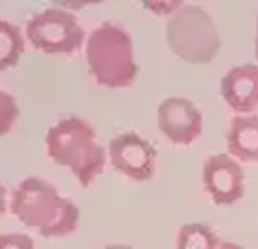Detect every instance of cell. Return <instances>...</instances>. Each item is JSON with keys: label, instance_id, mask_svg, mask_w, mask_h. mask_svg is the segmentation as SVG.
Listing matches in <instances>:
<instances>
[{"label": "cell", "instance_id": "obj_1", "mask_svg": "<svg viewBox=\"0 0 258 249\" xmlns=\"http://www.w3.org/2000/svg\"><path fill=\"white\" fill-rule=\"evenodd\" d=\"M9 211L25 227H32L45 238L73 233L80 224V209L63 197L50 181L41 177H25L9 195Z\"/></svg>", "mask_w": 258, "mask_h": 249}, {"label": "cell", "instance_id": "obj_2", "mask_svg": "<svg viewBox=\"0 0 258 249\" xmlns=\"http://www.w3.org/2000/svg\"><path fill=\"white\" fill-rule=\"evenodd\" d=\"M45 152L57 165L68 168L80 186L89 188L107 168V150L95 129L80 116H63L45 132Z\"/></svg>", "mask_w": 258, "mask_h": 249}, {"label": "cell", "instance_id": "obj_3", "mask_svg": "<svg viewBox=\"0 0 258 249\" xmlns=\"http://www.w3.org/2000/svg\"><path fill=\"white\" fill-rule=\"evenodd\" d=\"M84 57L89 73L100 86L122 89L134 84L138 75L132 36L125 27L113 21L100 23L89 32L84 43Z\"/></svg>", "mask_w": 258, "mask_h": 249}, {"label": "cell", "instance_id": "obj_4", "mask_svg": "<svg viewBox=\"0 0 258 249\" xmlns=\"http://www.w3.org/2000/svg\"><path fill=\"white\" fill-rule=\"evenodd\" d=\"M165 41L179 59L209 64L222 48V39L211 14L200 5L183 3L165 23Z\"/></svg>", "mask_w": 258, "mask_h": 249}, {"label": "cell", "instance_id": "obj_5", "mask_svg": "<svg viewBox=\"0 0 258 249\" xmlns=\"http://www.w3.org/2000/svg\"><path fill=\"white\" fill-rule=\"evenodd\" d=\"M25 36L36 50L45 54H71L86 43V32L66 7H48L27 21Z\"/></svg>", "mask_w": 258, "mask_h": 249}, {"label": "cell", "instance_id": "obj_6", "mask_svg": "<svg viewBox=\"0 0 258 249\" xmlns=\"http://www.w3.org/2000/svg\"><path fill=\"white\" fill-rule=\"evenodd\" d=\"M107 154L111 165L134 181H147L156 170V150L136 132H122L109 141Z\"/></svg>", "mask_w": 258, "mask_h": 249}, {"label": "cell", "instance_id": "obj_7", "mask_svg": "<svg viewBox=\"0 0 258 249\" xmlns=\"http://www.w3.org/2000/svg\"><path fill=\"white\" fill-rule=\"evenodd\" d=\"M156 122L163 136L174 145H188L202 134L204 118L195 102L181 95H170L156 109Z\"/></svg>", "mask_w": 258, "mask_h": 249}, {"label": "cell", "instance_id": "obj_8", "mask_svg": "<svg viewBox=\"0 0 258 249\" xmlns=\"http://www.w3.org/2000/svg\"><path fill=\"white\" fill-rule=\"evenodd\" d=\"M202 181L215 204H236L245 195V172L231 154H211L202 168Z\"/></svg>", "mask_w": 258, "mask_h": 249}, {"label": "cell", "instance_id": "obj_9", "mask_svg": "<svg viewBox=\"0 0 258 249\" xmlns=\"http://www.w3.org/2000/svg\"><path fill=\"white\" fill-rule=\"evenodd\" d=\"M220 93L238 116H249V111L258 109V64H238L229 68L222 77Z\"/></svg>", "mask_w": 258, "mask_h": 249}, {"label": "cell", "instance_id": "obj_10", "mask_svg": "<svg viewBox=\"0 0 258 249\" xmlns=\"http://www.w3.org/2000/svg\"><path fill=\"white\" fill-rule=\"evenodd\" d=\"M229 154L238 161H258V116H236L227 132Z\"/></svg>", "mask_w": 258, "mask_h": 249}, {"label": "cell", "instance_id": "obj_11", "mask_svg": "<svg viewBox=\"0 0 258 249\" xmlns=\"http://www.w3.org/2000/svg\"><path fill=\"white\" fill-rule=\"evenodd\" d=\"M25 50V36L21 27L0 18V73L16 66Z\"/></svg>", "mask_w": 258, "mask_h": 249}, {"label": "cell", "instance_id": "obj_12", "mask_svg": "<svg viewBox=\"0 0 258 249\" xmlns=\"http://www.w3.org/2000/svg\"><path fill=\"white\" fill-rule=\"evenodd\" d=\"M177 249H220V240L211 227L188 222L177 233Z\"/></svg>", "mask_w": 258, "mask_h": 249}, {"label": "cell", "instance_id": "obj_13", "mask_svg": "<svg viewBox=\"0 0 258 249\" xmlns=\"http://www.w3.org/2000/svg\"><path fill=\"white\" fill-rule=\"evenodd\" d=\"M18 116H21V109H18L16 98L12 93H7L5 89H0V136L12 132Z\"/></svg>", "mask_w": 258, "mask_h": 249}, {"label": "cell", "instance_id": "obj_14", "mask_svg": "<svg viewBox=\"0 0 258 249\" xmlns=\"http://www.w3.org/2000/svg\"><path fill=\"white\" fill-rule=\"evenodd\" d=\"M0 249H34V240L27 233L7 231L0 233Z\"/></svg>", "mask_w": 258, "mask_h": 249}, {"label": "cell", "instance_id": "obj_15", "mask_svg": "<svg viewBox=\"0 0 258 249\" xmlns=\"http://www.w3.org/2000/svg\"><path fill=\"white\" fill-rule=\"evenodd\" d=\"M181 0H172V3H145V9H152L154 14H163L165 18L172 16L179 7H181Z\"/></svg>", "mask_w": 258, "mask_h": 249}, {"label": "cell", "instance_id": "obj_16", "mask_svg": "<svg viewBox=\"0 0 258 249\" xmlns=\"http://www.w3.org/2000/svg\"><path fill=\"white\" fill-rule=\"evenodd\" d=\"M7 202H9V197H7V191H5V186H3V181H0V215L7 211Z\"/></svg>", "mask_w": 258, "mask_h": 249}, {"label": "cell", "instance_id": "obj_17", "mask_svg": "<svg viewBox=\"0 0 258 249\" xmlns=\"http://www.w3.org/2000/svg\"><path fill=\"white\" fill-rule=\"evenodd\" d=\"M220 249H245V247L236 245V242H231V240H224V242H220Z\"/></svg>", "mask_w": 258, "mask_h": 249}, {"label": "cell", "instance_id": "obj_18", "mask_svg": "<svg viewBox=\"0 0 258 249\" xmlns=\"http://www.w3.org/2000/svg\"><path fill=\"white\" fill-rule=\"evenodd\" d=\"M104 249H132V247H125V245H109V247H104Z\"/></svg>", "mask_w": 258, "mask_h": 249}, {"label": "cell", "instance_id": "obj_19", "mask_svg": "<svg viewBox=\"0 0 258 249\" xmlns=\"http://www.w3.org/2000/svg\"><path fill=\"white\" fill-rule=\"evenodd\" d=\"M256 57H258V21H256Z\"/></svg>", "mask_w": 258, "mask_h": 249}]
</instances>
